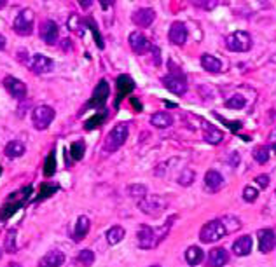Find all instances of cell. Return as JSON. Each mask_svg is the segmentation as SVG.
<instances>
[{"label": "cell", "instance_id": "obj_1", "mask_svg": "<svg viewBox=\"0 0 276 267\" xmlns=\"http://www.w3.org/2000/svg\"><path fill=\"white\" fill-rule=\"evenodd\" d=\"M175 215L169 217L166 222L161 227H151V226H140L137 232V239H138V247L143 250H152L156 247H159V243L168 236L169 229H172L173 222H175Z\"/></svg>", "mask_w": 276, "mask_h": 267}, {"label": "cell", "instance_id": "obj_2", "mask_svg": "<svg viewBox=\"0 0 276 267\" xmlns=\"http://www.w3.org/2000/svg\"><path fill=\"white\" fill-rule=\"evenodd\" d=\"M32 192H33L32 185H27V187H23L21 190L12 192L11 196L7 197V201L4 203V206L0 208V222H7V220H9L16 211L21 210V208L27 205L28 199H30V194Z\"/></svg>", "mask_w": 276, "mask_h": 267}, {"label": "cell", "instance_id": "obj_3", "mask_svg": "<svg viewBox=\"0 0 276 267\" xmlns=\"http://www.w3.org/2000/svg\"><path fill=\"white\" fill-rule=\"evenodd\" d=\"M128 135H130L128 124L121 122V124L114 126V128L110 129V133L107 135V138H105V143H103L105 152H116V150H119V148H121L126 143V140H128Z\"/></svg>", "mask_w": 276, "mask_h": 267}, {"label": "cell", "instance_id": "obj_4", "mask_svg": "<svg viewBox=\"0 0 276 267\" xmlns=\"http://www.w3.org/2000/svg\"><path fill=\"white\" fill-rule=\"evenodd\" d=\"M227 229L226 226L222 224V220L217 218V220H211V222L205 224V226L201 227V232H199V239L203 241V243H215V241H219L220 237L227 236Z\"/></svg>", "mask_w": 276, "mask_h": 267}, {"label": "cell", "instance_id": "obj_5", "mask_svg": "<svg viewBox=\"0 0 276 267\" xmlns=\"http://www.w3.org/2000/svg\"><path fill=\"white\" fill-rule=\"evenodd\" d=\"M54 117H56V112H54V108L49 107V105H39V107L32 110V124L33 128L39 131L48 129L51 122L54 121Z\"/></svg>", "mask_w": 276, "mask_h": 267}, {"label": "cell", "instance_id": "obj_6", "mask_svg": "<svg viewBox=\"0 0 276 267\" xmlns=\"http://www.w3.org/2000/svg\"><path fill=\"white\" fill-rule=\"evenodd\" d=\"M163 86L172 91L173 95H184L187 91V82H185V77L180 70H175L173 65L169 63V74L166 77H163Z\"/></svg>", "mask_w": 276, "mask_h": 267}, {"label": "cell", "instance_id": "obj_7", "mask_svg": "<svg viewBox=\"0 0 276 267\" xmlns=\"http://www.w3.org/2000/svg\"><path fill=\"white\" fill-rule=\"evenodd\" d=\"M33 19H35V14H33V11L28 9V7H25V9H21L18 14H16L14 25H12V30H14L18 35L27 37V35L32 33V30H33Z\"/></svg>", "mask_w": 276, "mask_h": 267}, {"label": "cell", "instance_id": "obj_8", "mask_svg": "<svg viewBox=\"0 0 276 267\" xmlns=\"http://www.w3.org/2000/svg\"><path fill=\"white\" fill-rule=\"evenodd\" d=\"M138 208L145 215L158 217V215H161L164 210H166V201L159 196H145L142 201H138Z\"/></svg>", "mask_w": 276, "mask_h": 267}, {"label": "cell", "instance_id": "obj_9", "mask_svg": "<svg viewBox=\"0 0 276 267\" xmlns=\"http://www.w3.org/2000/svg\"><path fill=\"white\" fill-rule=\"evenodd\" d=\"M226 46L229 51H235V53H245L252 48V37L247 32H235L226 39Z\"/></svg>", "mask_w": 276, "mask_h": 267}, {"label": "cell", "instance_id": "obj_10", "mask_svg": "<svg viewBox=\"0 0 276 267\" xmlns=\"http://www.w3.org/2000/svg\"><path fill=\"white\" fill-rule=\"evenodd\" d=\"M109 95H110L109 82H107V80H100V82L96 84L95 91H93L91 100L84 105V110H88V108H103V105H105V101H107Z\"/></svg>", "mask_w": 276, "mask_h": 267}, {"label": "cell", "instance_id": "obj_11", "mask_svg": "<svg viewBox=\"0 0 276 267\" xmlns=\"http://www.w3.org/2000/svg\"><path fill=\"white\" fill-rule=\"evenodd\" d=\"M4 86H6L7 93L12 96L14 100H25L28 95V87L23 80H19L18 77H12V75H7L4 77Z\"/></svg>", "mask_w": 276, "mask_h": 267}, {"label": "cell", "instance_id": "obj_12", "mask_svg": "<svg viewBox=\"0 0 276 267\" xmlns=\"http://www.w3.org/2000/svg\"><path fill=\"white\" fill-rule=\"evenodd\" d=\"M54 63L53 59L44 56V54H35V56H32L28 63V69L30 72H33L35 75H44V74H49L51 70H53Z\"/></svg>", "mask_w": 276, "mask_h": 267}, {"label": "cell", "instance_id": "obj_13", "mask_svg": "<svg viewBox=\"0 0 276 267\" xmlns=\"http://www.w3.org/2000/svg\"><path fill=\"white\" fill-rule=\"evenodd\" d=\"M39 33H40L42 42H46V44H49V46L56 44L58 35H59V28H58L56 21H53V19H44V21L40 23Z\"/></svg>", "mask_w": 276, "mask_h": 267}, {"label": "cell", "instance_id": "obj_14", "mask_svg": "<svg viewBox=\"0 0 276 267\" xmlns=\"http://www.w3.org/2000/svg\"><path fill=\"white\" fill-rule=\"evenodd\" d=\"M131 19H133V23L137 25V27L147 28V27H151V25L154 23L156 11L152 9V7H142V9H137V11L133 12Z\"/></svg>", "mask_w": 276, "mask_h": 267}, {"label": "cell", "instance_id": "obj_15", "mask_svg": "<svg viewBox=\"0 0 276 267\" xmlns=\"http://www.w3.org/2000/svg\"><path fill=\"white\" fill-rule=\"evenodd\" d=\"M130 48L133 49L135 54H145L148 49H152V46L143 33L133 32L130 33Z\"/></svg>", "mask_w": 276, "mask_h": 267}, {"label": "cell", "instance_id": "obj_16", "mask_svg": "<svg viewBox=\"0 0 276 267\" xmlns=\"http://www.w3.org/2000/svg\"><path fill=\"white\" fill-rule=\"evenodd\" d=\"M168 39L175 46H184L185 40H187V28H185V25L180 23V21H175V23L169 27Z\"/></svg>", "mask_w": 276, "mask_h": 267}, {"label": "cell", "instance_id": "obj_17", "mask_svg": "<svg viewBox=\"0 0 276 267\" xmlns=\"http://www.w3.org/2000/svg\"><path fill=\"white\" fill-rule=\"evenodd\" d=\"M116 86H117V100H116V107H117L119 101L124 98V96H128L135 89V82L130 75H119L116 80Z\"/></svg>", "mask_w": 276, "mask_h": 267}, {"label": "cell", "instance_id": "obj_18", "mask_svg": "<svg viewBox=\"0 0 276 267\" xmlns=\"http://www.w3.org/2000/svg\"><path fill=\"white\" fill-rule=\"evenodd\" d=\"M65 262V253L61 250H49L39 260V267H59Z\"/></svg>", "mask_w": 276, "mask_h": 267}, {"label": "cell", "instance_id": "obj_19", "mask_svg": "<svg viewBox=\"0 0 276 267\" xmlns=\"http://www.w3.org/2000/svg\"><path fill=\"white\" fill-rule=\"evenodd\" d=\"M276 244V234L271 229H262L259 231V250L261 253H269Z\"/></svg>", "mask_w": 276, "mask_h": 267}, {"label": "cell", "instance_id": "obj_20", "mask_svg": "<svg viewBox=\"0 0 276 267\" xmlns=\"http://www.w3.org/2000/svg\"><path fill=\"white\" fill-rule=\"evenodd\" d=\"M203 138H205V142L210 143V145H217V143L222 142L224 133L219 128H215L214 124H210V122H205V124H203Z\"/></svg>", "mask_w": 276, "mask_h": 267}, {"label": "cell", "instance_id": "obj_21", "mask_svg": "<svg viewBox=\"0 0 276 267\" xmlns=\"http://www.w3.org/2000/svg\"><path fill=\"white\" fill-rule=\"evenodd\" d=\"M229 262V255L224 248H214L210 253H208L206 264L210 267H222Z\"/></svg>", "mask_w": 276, "mask_h": 267}, {"label": "cell", "instance_id": "obj_22", "mask_svg": "<svg viewBox=\"0 0 276 267\" xmlns=\"http://www.w3.org/2000/svg\"><path fill=\"white\" fill-rule=\"evenodd\" d=\"M89 227H91V222H89V218L86 217V215H80V217L77 218V222H75V227H74V234H72V237H74V241H82L84 237H86V234L89 232Z\"/></svg>", "mask_w": 276, "mask_h": 267}, {"label": "cell", "instance_id": "obj_23", "mask_svg": "<svg viewBox=\"0 0 276 267\" xmlns=\"http://www.w3.org/2000/svg\"><path fill=\"white\" fill-rule=\"evenodd\" d=\"M232 252H235V255H238V257L248 255V253L252 252V237L250 236L238 237L235 241V244H232Z\"/></svg>", "mask_w": 276, "mask_h": 267}, {"label": "cell", "instance_id": "obj_24", "mask_svg": "<svg viewBox=\"0 0 276 267\" xmlns=\"http://www.w3.org/2000/svg\"><path fill=\"white\" fill-rule=\"evenodd\" d=\"M205 185L210 192H215V190H219L224 185V178L219 171L210 169V171H206V175H205Z\"/></svg>", "mask_w": 276, "mask_h": 267}, {"label": "cell", "instance_id": "obj_25", "mask_svg": "<svg viewBox=\"0 0 276 267\" xmlns=\"http://www.w3.org/2000/svg\"><path fill=\"white\" fill-rule=\"evenodd\" d=\"M201 66L205 69L206 72H211V74H219L222 72V61L219 58L211 56V54H203L201 56Z\"/></svg>", "mask_w": 276, "mask_h": 267}, {"label": "cell", "instance_id": "obj_26", "mask_svg": "<svg viewBox=\"0 0 276 267\" xmlns=\"http://www.w3.org/2000/svg\"><path fill=\"white\" fill-rule=\"evenodd\" d=\"M25 150H27V147H25V143L19 142V140H12V142L7 143L6 148H4V152H6V155L9 159L21 158V155L25 154Z\"/></svg>", "mask_w": 276, "mask_h": 267}, {"label": "cell", "instance_id": "obj_27", "mask_svg": "<svg viewBox=\"0 0 276 267\" xmlns=\"http://www.w3.org/2000/svg\"><path fill=\"white\" fill-rule=\"evenodd\" d=\"M151 124L156 126V128H161V129L169 128V126L173 124V117L169 116L168 112H156V114H152V117H151Z\"/></svg>", "mask_w": 276, "mask_h": 267}, {"label": "cell", "instance_id": "obj_28", "mask_svg": "<svg viewBox=\"0 0 276 267\" xmlns=\"http://www.w3.org/2000/svg\"><path fill=\"white\" fill-rule=\"evenodd\" d=\"M16 237H18V229H9L6 237H4V252L7 253H16L18 250V243H16Z\"/></svg>", "mask_w": 276, "mask_h": 267}, {"label": "cell", "instance_id": "obj_29", "mask_svg": "<svg viewBox=\"0 0 276 267\" xmlns=\"http://www.w3.org/2000/svg\"><path fill=\"white\" fill-rule=\"evenodd\" d=\"M124 236H126L124 229H122L121 226H114L107 231V243L110 244V247H114V244L121 243V241L124 239Z\"/></svg>", "mask_w": 276, "mask_h": 267}, {"label": "cell", "instance_id": "obj_30", "mask_svg": "<svg viewBox=\"0 0 276 267\" xmlns=\"http://www.w3.org/2000/svg\"><path fill=\"white\" fill-rule=\"evenodd\" d=\"M95 264V253L91 250H80L79 255L75 257V265L79 267H91Z\"/></svg>", "mask_w": 276, "mask_h": 267}, {"label": "cell", "instance_id": "obj_31", "mask_svg": "<svg viewBox=\"0 0 276 267\" xmlns=\"http://www.w3.org/2000/svg\"><path fill=\"white\" fill-rule=\"evenodd\" d=\"M203 258H205V253L198 247H190L187 248V252H185V260H187L189 265H198L199 262H203Z\"/></svg>", "mask_w": 276, "mask_h": 267}, {"label": "cell", "instance_id": "obj_32", "mask_svg": "<svg viewBox=\"0 0 276 267\" xmlns=\"http://www.w3.org/2000/svg\"><path fill=\"white\" fill-rule=\"evenodd\" d=\"M58 190H59V185L58 184H51V182H46V184L40 185V192H39V196H37L35 203H40V201H44V199L51 197L54 192H58Z\"/></svg>", "mask_w": 276, "mask_h": 267}, {"label": "cell", "instance_id": "obj_33", "mask_svg": "<svg viewBox=\"0 0 276 267\" xmlns=\"http://www.w3.org/2000/svg\"><path fill=\"white\" fill-rule=\"evenodd\" d=\"M56 171V152H51V154L46 158V163H44V176L46 178H51Z\"/></svg>", "mask_w": 276, "mask_h": 267}, {"label": "cell", "instance_id": "obj_34", "mask_svg": "<svg viewBox=\"0 0 276 267\" xmlns=\"http://www.w3.org/2000/svg\"><path fill=\"white\" fill-rule=\"evenodd\" d=\"M84 152H86V143L82 142V140H79V142H74L70 145V155L74 161H80L84 158Z\"/></svg>", "mask_w": 276, "mask_h": 267}, {"label": "cell", "instance_id": "obj_35", "mask_svg": "<svg viewBox=\"0 0 276 267\" xmlns=\"http://www.w3.org/2000/svg\"><path fill=\"white\" fill-rule=\"evenodd\" d=\"M105 117H107V112H101V114H96L95 117H91L89 119V121L86 122V124H84V129L86 131H91V129H95V128H98V126L101 124V122L105 121Z\"/></svg>", "mask_w": 276, "mask_h": 267}, {"label": "cell", "instance_id": "obj_36", "mask_svg": "<svg viewBox=\"0 0 276 267\" xmlns=\"http://www.w3.org/2000/svg\"><path fill=\"white\" fill-rule=\"evenodd\" d=\"M128 194H130L131 197H137L138 201H142V199L147 196V187H145V185H140V184L130 185V187H128Z\"/></svg>", "mask_w": 276, "mask_h": 267}, {"label": "cell", "instance_id": "obj_37", "mask_svg": "<svg viewBox=\"0 0 276 267\" xmlns=\"http://www.w3.org/2000/svg\"><path fill=\"white\" fill-rule=\"evenodd\" d=\"M245 98L241 95H235L232 98H229L227 101H226V107L227 108H232V110H241V108H245Z\"/></svg>", "mask_w": 276, "mask_h": 267}, {"label": "cell", "instance_id": "obj_38", "mask_svg": "<svg viewBox=\"0 0 276 267\" xmlns=\"http://www.w3.org/2000/svg\"><path fill=\"white\" fill-rule=\"evenodd\" d=\"M253 159L257 161L259 164H264L267 163V159H269V148L267 147H257L256 150H253Z\"/></svg>", "mask_w": 276, "mask_h": 267}, {"label": "cell", "instance_id": "obj_39", "mask_svg": "<svg viewBox=\"0 0 276 267\" xmlns=\"http://www.w3.org/2000/svg\"><path fill=\"white\" fill-rule=\"evenodd\" d=\"M194 176H196V173L193 171V169H184V171L180 173V176H178V184L184 185V187H187L194 182Z\"/></svg>", "mask_w": 276, "mask_h": 267}, {"label": "cell", "instance_id": "obj_40", "mask_svg": "<svg viewBox=\"0 0 276 267\" xmlns=\"http://www.w3.org/2000/svg\"><path fill=\"white\" fill-rule=\"evenodd\" d=\"M84 23H86L88 28H91L93 35H95V40H96V46H98L100 49H103L105 44H103V40H101V35H100V32H98V27H96V23L93 19H86Z\"/></svg>", "mask_w": 276, "mask_h": 267}, {"label": "cell", "instance_id": "obj_41", "mask_svg": "<svg viewBox=\"0 0 276 267\" xmlns=\"http://www.w3.org/2000/svg\"><path fill=\"white\" fill-rule=\"evenodd\" d=\"M222 220V224L226 226L227 229V232H232V231H238V229L241 227V224H240V220H238L236 217H224V218H220Z\"/></svg>", "mask_w": 276, "mask_h": 267}, {"label": "cell", "instance_id": "obj_42", "mask_svg": "<svg viewBox=\"0 0 276 267\" xmlns=\"http://www.w3.org/2000/svg\"><path fill=\"white\" fill-rule=\"evenodd\" d=\"M194 6L199 7V9L210 11V9H215V7L219 6V2H217V0H206V2H199V0H196V2H194Z\"/></svg>", "mask_w": 276, "mask_h": 267}, {"label": "cell", "instance_id": "obj_43", "mask_svg": "<svg viewBox=\"0 0 276 267\" xmlns=\"http://www.w3.org/2000/svg\"><path fill=\"white\" fill-rule=\"evenodd\" d=\"M243 197H245V201H248V203H253L256 199L259 197V192L253 187H245L243 190Z\"/></svg>", "mask_w": 276, "mask_h": 267}, {"label": "cell", "instance_id": "obj_44", "mask_svg": "<svg viewBox=\"0 0 276 267\" xmlns=\"http://www.w3.org/2000/svg\"><path fill=\"white\" fill-rule=\"evenodd\" d=\"M79 23H80V18L77 14H72L70 18H69V28L70 30H74V32H80V28H79Z\"/></svg>", "mask_w": 276, "mask_h": 267}, {"label": "cell", "instance_id": "obj_45", "mask_svg": "<svg viewBox=\"0 0 276 267\" xmlns=\"http://www.w3.org/2000/svg\"><path fill=\"white\" fill-rule=\"evenodd\" d=\"M214 116L217 117L219 121H222V122H224V124H226V126H229V128H231V129L238 131V129L241 128V122H238V121H235V122H232V121H226V119H224V117H220L219 114H214Z\"/></svg>", "mask_w": 276, "mask_h": 267}, {"label": "cell", "instance_id": "obj_46", "mask_svg": "<svg viewBox=\"0 0 276 267\" xmlns=\"http://www.w3.org/2000/svg\"><path fill=\"white\" fill-rule=\"evenodd\" d=\"M256 182H257L259 185H261L262 189H266L267 185H269V176H267V175H259L256 178Z\"/></svg>", "mask_w": 276, "mask_h": 267}, {"label": "cell", "instance_id": "obj_47", "mask_svg": "<svg viewBox=\"0 0 276 267\" xmlns=\"http://www.w3.org/2000/svg\"><path fill=\"white\" fill-rule=\"evenodd\" d=\"M269 147H271V150L276 154V129L271 133V137H269Z\"/></svg>", "mask_w": 276, "mask_h": 267}, {"label": "cell", "instance_id": "obj_48", "mask_svg": "<svg viewBox=\"0 0 276 267\" xmlns=\"http://www.w3.org/2000/svg\"><path fill=\"white\" fill-rule=\"evenodd\" d=\"M238 163H240V155H238V154H231V158H229V164H231L232 168H236Z\"/></svg>", "mask_w": 276, "mask_h": 267}, {"label": "cell", "instance_id": "obj_49", "mask_svg": "<svg viewBox=\"0 0 276 267\" xmlns=\"http://www.w3.org/2000/svg\"><path fill=\"white\" fill-rule=\"evenodd\" d=\"M151 51H152V54H154V63H156V65H159V63H161V59H159V49L152 46Z\"/></svg>", "mask_w": 276, "mask_h": 267}, {"label": "cell", "instance_id": "obj_50", "mask_svg": "<svg viewBox=\"0 0 276 267\" xmlns=\"http://www.w3.org/2000/svg\"><path fill=\"white\" fill-rule=\"evenodd\" d=\"M131 103H133V107H135V110H142V105H140V101L138 100H135V98H131Z\"/></svg>", "mask_w": 276, "mask_h": 267}, {"label": "cell", "instance_id": "obj_51", "mask_svg": "<svg viewBox=\"0 0 276 267\" xmlns=\"http://www.w3.org/2000/svg\"><path fill=\"white\" fill-rule=\"evenodd\" d=\"M6 44H7V42H6V37H4L2 33H0V51L6 49Z\"/></svg>", "mask_w": 276, "mask_h": 267}, {"label": "cell", "instance_id": "obj_52", "mask_svg": "<svg viewBox=\"0 0 276 267\" xmlns=\"http://www.w3.org/2000/svg\"><path fill=\"white\" fill-rule=\"evenodd\" d=\"M79 4H80V7H84V9H88V7H91V6H93L91 0H88V2H79Z\"/></svg>", "mask_w": 276, "mask_h": 267}, {"label": "cell", "instance_id": "obj_53", "mask_svg": "<svg viewBox=\"0 0 276 267\" xmlns=\"http://www.w3.org/2000/svg\"><path fill=\"white\" fill-rule=\"evenodd\" d=\"M7 267H23V265H21V264H18V262H11V264L7 265Z\"/></svg>", "mask_w": 276, "mask_h": 267}, {"label": "cell", "instance_id": "obj_54", "mask_svg": "<svg viewBox=\"0 0 276 267\" xmlns=\"http://www.w3.org/2000/svg\"><path fill=\"white\" fill-rule=\"evenodd\" d=\"M101 6H103V7H110V6H112V2H101Z\"/></svg>", "mask_w": 276, "mask_h": 267}, {"label": "cell", "instance_id": "obj_55", "mask_svg": "<svg viewBox=\"0 0 276 267\" xmlns=\"http://www.w3.org/2000/svg\"><path fill=\"white\" fill-rule=\"evenodd\" d=\"M4 6H6V0H2V2H0V9H2Z\"/></svg>", "mask_w": 276, "mask_h": 267}, {"label": "cell", "instance_id": "obj_56", "mask_svg": "<svg viewBox=\"0 0 276 267\" xmlns=\"http://www.w3.org/2000/svg\"><path fill=\"white\" fill-rule=\"evenodd\" d=\"M2 253H4V252H2V248H0V258H2Z\"/></svg>", "mask_w": 276, "mask_h": 267}, {"label": "cell", "instance_id": "obj_57", "mask_svg": "<svg viewBox=\"0 0 276 267\" xmlns=\"http://www.w3.org/2000/svg\"><path fill=\"white\" fill-rule=\"evenodd\" d=\"M0 175H2V166H0Z\"/></svg>", "mask_w": 276, "mask_h": 267}, {"label": "cell", "instance_id": "obj_58", "mask_svg": "<svg viewBox=\"0 0 276 267\" xmlns=\"http://www.w3.org/2000/svg\"><path fill=\"white\" fill-rule=\"evenodd\" d=\"M151 267H159V265H151Z\"/></svg>", "mask_w": 276, "mask_h": 267}]
</instances>
